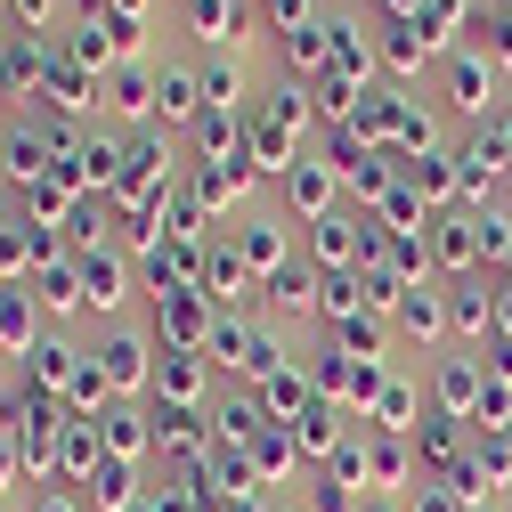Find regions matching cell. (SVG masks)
I'll list each match as a JSON object with an SVG mask.
<instances>
[{"mask_svg": "<svg viewBox=\"0 0 512 512\" xmlns=\"http://www.w3.org/2000/svg\"><path fill=\"white\" fill-rule=\"evenodd\" d=\"M90 366L106 374L114 407H147V399H155L163 342H155V326H131V317H114V326H98V342H90Z\"/></svg>", "mask_w": 512, "mask_h": 512, "instance_id": "6da1fadb", "label": "cell"}, {"mask_svg": "<svg viewBox=\"0 0 512 512\" xmlns=\"http://www.w3.org/2000/svg\"><path fill=\"white\" fill-rule=\"evenodd\" d=\"M0 431L17 439L25 480H33V488H49V480H57V439H66V407L17 382V391H0Z\"/></svg>", "mask_w": 512, "mask_h": 512, "instance_id": "7a4b0ae2", "label": "cell"}, {"mask_svg": "<svg viewBox=\"0 0 512 512\" xmlns=\"http://www.w3.org/2000/svg\"><path fill=\"white\" fill-rule=\"evenodd\" d=\"M334 163V179H342V196L358 204V212H374L382 196H391V187L407 179V155L399 147H366L358 131H326V147H317Z\"/></svg>", "mask_w": 512, "mask_h": 512, "instance_id": "3957f363", "label": "cell"}, {"mask_svg": "<svg viewBox=\"0 0 512 512\" xmlns=\"http://www.w3.org/2000/svg\"><path fill=\"white\" fill-rule=\"evenodd\" d=\"M504 66L496 57H480L472 41L456 49V57H439V114H456V122H472V131H488V114L504 106Z\"/></svg>", "mask_w": 512, "mask_h": 512, "instance_id": "277c9868", "label": "cell"}, {"mask_svg": "<svg viewBox=\"0 0 512 512\" xmlns=\"http://www.w3.org/2000/svg\"><path fill=\"white\" fill-rule=\"evenodd\" d=\"M391 366H399V358H350V350H334V342H317V350H309V382H317V399L342 407V415H358V423H366V407L382 399Z\"/></svg>", "mask_w": 512, "mask_h": 512, "instance_id": "5b68a950", "label": "cell"}, {"mask_svg": "<svg viewBox=\"0 0 512 512\" xmlns=\"http://www.w3.org/2000/svg\"><path fill=\"white\" fill-rule=\"evenodd\" d=\"M74 269H82V301H90L98 326H114V317L131 309V293H147V285H139V261H131L122 244H90V252H74Z\"/></svg>", "mask_w": 512, "mask_h": 512, "instance_id": "8992f818", "label": "cell"}, {"mask_svg": "<svg viewBox=\"0 0 512 512\" xmlns=\"http://www.w3.org/2000/svg\"><path fill=\"white\" fill-rule=\"evenodd\" d=\"M147 415H155V456H163V472H196L204 456H212V407H171V399H147Z\"/></svg>", "mask_w": 512, "mask_h": 512, "instance_id": "52a82bcc", "label": "cell"}, {"mask_svg": "<svg viewBox=\"0 0 512 512\" xmlns=\"http://www.w3.org/2000/svg\"><path fill=\"white\" fill-rule=\"evenodd\" d=\"M431 277L439 285H472V277H488V252H480V212H439L431 220Z\"/></svg>", "mask_w": 512, "mask_h": 512, "instance_id": "ba28073f", "label": "cell"}, {"mask_svg": "<svg viewBox=\"0 0 512 512\" xmlns=\"http://www.w3.org/2000/svg\"><path fill=\"white\" fill-rule=\"evenodd\" d=\"M423 391H431V415H456V423H480V399H488V374L472 350H439L423 366Z\"/></svg>", "mask_w": 512, "mask_h": 512, "instance_id": "9c48e42d", "label": "cell"}, {"mask_svg": "<svg viewBox=\"0 0 512 512\" xmlns=\"http://www.w3.org/2000/svg\"><path fill=\"white\" fill-rule=\"evenodd\" d=\"M277 204H285V220H293V228H317L326 212H342L350 196H342V179H334V163H326V155H301V163L277 179Z\"/></svg>", "mask_w": 512, "mask_h": 512, "instance_id": "30bf717a", "label": "cell"}, {"mask_svg": "<svg viewBox=\"0 0 512 512\" xmlns=\"http://www.w3.org/2000/svg\"><path fill=\"white\" fill-rule=\"evenodd\" d=\"M228 244H236V261L261 277V285H269L285 261H301V236H293V220H285V212H244V220L228 228Z\"/></svg>", "mask_w": 512, "mask_h": 512, "instance_id": "8fae6325", "label": "cell"}, {"mask_svg": "<svg viewBox=\"0 0 512 512\" xmlns=\"http://www.w3.org/2000/svg\"><path fill=\"white\" fill-rule=\"evenodd\" d=\"M212 301H204V285H171V293H147V326H155V342L163 350H204V334H212Z\"/></svg>", "mask_w": 512, "mask_h": 512, "instance_id": "7c38bea8", "label": "cell"}, {"mask_svg": "<svg viewBox=\"0 0 512 512\" xmlns=\"http://www.w3.org/2000/svg\"><path fill=\"white\" fill-rule=\"evenodd\" d=\"M98 114H114V131L131 139V131H155V114H163V98H155V57H122V66L106 74V106Z\"/></svg>", "mask_w": 512, "mask_h": 512, "instance_id": "4fadbf2b", "label": "cell"}, {"mask_svg": "<svg viewBox=\"0 0 512 512\" xmlns=\"http://www.w3.org/2000/svg\"><path fill=\"white\" fill-rule=\"evenodd\" d=\"M179 9V25L196 33V49L212 57V49H244L252 33H261V9L252 0H171Z\"/></svg>", "mask_w": 512, "mask_h": 512, "instance_id": "5bb4252c", "label": "cell"}, {"mask_svg": "<svg viewBox=\"0 0 512 512\" xmlns=\"http://www.w3.org/2000/svg\"><path fill=\"white\" fill-rule=\"evenodd\" d=\"M423 66H439L431 33H423L415 17H382V25H374V74L391 82V90H407V82H423Z\"/></svg>", "mask_w": 512, "mask_h": 512, "instance_id": "9a60e30c", "label": "cell"}, {"mask_svg": "<svg viewBox=\"0 0 512 512\" xmlns=\"http://www.w3.org/2000/svg\"><path fill=\"white\" fill-rule=\"evenodd\" d=\"M155 98H163L155 131L187 139V131L204 122V66H196V57H163V66H155Z\"/></svg>", "mask_w": 512, "mask_h": 512, "instance_id": "2e32d148", "label": "cell"}, {"mask_svg": "<svg viewBox=\"0 0 512 512\" xmlns=\"http://www.w3.org/2000/svg\"><path fill=\"white\" fill-rule=\"evenodd\" d=\"M82 358H90L82 342H66V334L49 326V334L33 342V358L17 366V382H25V391H41V399H57V407H66V391H74V374H82Z\"/></svg>", "mask_w": 512, "mask_h": 512, "instance_id": "e0dca14e", "label": "cell"}, {"mask_svg": "<svg viewBox=\"0 0 512 512\" xmlns=\"http://www.w3.org/2000/svg\"><path fill=\"white\" fill-rule=\"evenodd\" d=\"M512 179V155L488 139V131H472V139H456V187H464V212H488V196Z\"/></svg>", "mask_w": 512, "mask_h": 512, "instance_id": "ac0fdd59", "label": "cell"}, {"mask_svg": "<svg viewBox=\"0 0 512 512\" xmlns=\"http://www.w3.org/2000/svg\"><path fill=\"white\" fill-rule=\"evenodd\" d=\"M179 187H187V196L212 212V228H220V212H244V196L261 187V171H252V163H187Z\"/></svg>", "mask_w": 512, "mask_h": 512, "instance_id": "d6986e66", "label": "cell"}, {"mask_svg": "<svg viewBox=\"0 0 512 512\" xmlns=\"http://www.w3.org/2000/svg\"><path fill=\"white\" fill-rule=\"evenodd\" d=\"M447 342H456V350H488L496 342V285L488 277L447 285Z\"/></svg>", "mask_w": 512, "mask_h": 512, "instance_id": "ffe728a7", "label": "cell"}, {"mask_svg": "<svg viewBox=\"0 0 512 512\" xmlns=\"http://www.w3.org/2000/svg\"><path fill=\"white\" fill-rule=\"evenodd\" d=\"M391 334H399V342H423V350L447 342V285H439V277H431V285H407V293L391 301Z\"/></svg>", "mask_w": 512, "mask_h": 512, "instance_id": "44dd1931", "label": "cell"}, {"mask_svg": "<svg viewBox=\"0 0 512 512\" xmlns=\"http://www.w3.org/2000/svg\"><path fill=\"white\" fill-rule=\"evenodd\" d=\"M407 447H415L423 480H447V472L472 456V423H456V415H423V423L407 431Z\"/></svg>", "mask_w": 512, "mask_h": 512, "instance_id": "7402d4cb", "label": "cell"}, {"mask_svg": "<svg viewBox=\"0 0 512 512\" xmlns=\"http://www.w3.org/2000/svg\"><path fill=\"white\" fill-rule=\"evenodd\" d=\"M57 66V33H9V57H0V98H41Z\"/></svg>", "mask_w": 512, "mask_h": 512, "instance_id": "603a6c76", "label": "cell"}, {"mask_svg": "<svg viewBox=\"0 0 512 512\" xmlns=\"http://www.w3.org/2000/svg\"><path fill=\"white\" fill-rule=\"evenodd\" d=\"M423 415H431V391H423V374H415V366H391L382 399L366 407V431H399V439H407Z\"/></svg>", "mask_w": 512, "mask_h": 512, "instance_id": "cb8c5ba5", "label": "cell"}, {"mask_svg": "<svg viewBox=\"0 0 512 512\" xmlns=\"http://www.w3.org/2000/svg\"><path fill=\"white\" fill-rule=\"evenodd\" d=\"M204 301H212L220 317H252V301H261V277L236 261V244H212V261H204Z\"/></svg>", "mask_w": 512, "mask_h": 512, "instance_id": "d4e9b609", "label": "cell"}, {"mask_svg": "<svg viewBox=\"0 0 512 512\" xmlns=\"http://www.w3.org/2000/svg\"><path fill=\"white\" fill-rule=\"evenodd\" d=\"M252 399H261V415L277 423V431H293L309 407H317V382H309V358H293V366H277L269 382H252Z\"/></svg>", "mask_w": 512, "mask_h": 512, "instance_id": "484cf974", "label": "cell"}, {"mask_svg": "<svg viewBox=\"0 0 512 512\" xmlns=\"http://www.w3.org/2000/svg\"><path fill=\"white\" fill-rule=\"evenodd\" d=\"M0 163H9L17 196H25L33 179H49V171H57V155H49V131H41V114H17L9 131H0Z\"/></svg>", "mask_w": 512, "mask_h": 512, "instance_id": "4316f807", "label": "cell"}, {"mask_svg": "<svg viewBox=\"0 0 512 512\" xmlns=\"http://www.w3.org/2000/svg\"><path fill=\"white\" fill-rule=\"evenodd\" d=\"M212 358L204 350H163V366H155V399H171V407H212Z\"/></svg>", "mask_w": 512, "mask_h": 512, "instance_id": "83f0119b", "label": "cell"}, {"mask_svg": "<svg viewBox=\"0 0 512 512\" xmlns=\"http://www.w3.org/2000/svg\"><path fill=\"white\" fill-rule=\"evenodd\" d=\"M49 334V317H41V301H33V285H0V358H33V342Z\"/></svg>", "mask_w": 512, "mask_h": 512, "instance_id": "f1b7e54d", "label": "cell"}, {"mask_svg": "<svg viewBox=\"0 0 512 512\" xmlns=\"http://www.w3.org/2000/svg\"><path fill=\"white\" fill-rule=\"evenodd\" d=\"M350 423H358V415H342V407H326V399H317V407H309V415L293 423V447H301V464H309V472H326V464L342 456Z\"/></svg>", "mask_w": 512, "mask_h": 512, "instance_id": "f546056e", "label": "cell"}, {"mask_svg": "<svg viewBox=\"0 0 512 512\" xmlns=\"http://www.w3.org/2000/svg\"><path fill=\"white\" fill-rule=\"evenodd\" d=\"M179 147H187V163H252L244 155V114H220V106H204V122Z\"/></svg>", "mask_w": 512, "mask_h": 512, "instance_id": "4dcf8cb0", "label": "cell"}, {"mask_svg": "<svg viewBox=\"0 0 512 512\" xmlns=\"http://www.w3.org/2000/svg\"><path fill=\"white\" fill-rule=\"evenodd\" d=\"M326 41H334V74H350V82H382V74H374V25H366V17L326 9Z\"/></svg>", "mask_w": 512, "mask_h": 512, "instance_id": "1f68e13d", "label": "cell"}, {"mask_svg": "<svg viewBox=\"0 0 512 512\" xmlns=\"http://www.w3.org/2000/svg\"><path fill=\"white\" fill-rule=\"evenodd\" d=\"M33 285V301H41V317L49 326H66V317H90V301H82V269H74V252L66 261H49L41 277H25Z\"/></svg>", "mask_w": 512, "mask_h": 512, "instance_id": "d6a6232c", "label": "cell"}, {"mask_svg": "<svg viewBox=\"0 0 512 512\" xmlns=\"http://www.w3.org/2000/svg\"><path fill=\"white\" fill-rule=\"evenodd\" d=\"M317 285H326V277H317L309 261H285L261 285V317H317Z\"/></svg>", "mask_w": 512, "mask_h": 512, "instance_id": "836d02e7", "label": "cell"}, {"mask_svg": "<svg viewBox=\"0 0 512 512\" xmlns=\"http://www.w3.org/2000/svg\"><path fill=\"white\" fill-rule=\"evenodd\" d=\"M98 439H106V456L147 464V456H155V415H147V407H106V415H98Z\"/></svg>", "mask_w": 512, "mask_h": 512, "instance_id": "e575fe53", "label": "cell"}, {"mask_svg": "<svg viewBox=\"0 0 512 512\" xmlns=\"http://www.w3.org/2000/svg\"><path fill=\"white\" fill-rule=\"evenodd\" d=\"M399 114H407V90L374 82V90L358 98V114H350V131H358L366 147H399Z\"/></svg>", "mask_w": 512, "mask_h": 512, "instance_id": "d590c367", "label": "cell"}, {"mask_svg": "<svg viewBox=\"0 0 512 512\" xmlns=\"http://www.w3.org/2000/svg\"><path fill=\"white\" fill-rule=\"evenodd\" d=\"M407 187L431 204V212H456L464 204V187H456V147H439V155H415L407 163Z\"/></svg>", "mask_w": 512, "mask_h": 512, "instance_id": "8d00e7d4", "label": "cell"}, {"mask_svg": "<svg viewBox=\"0 0 512 512\" xmlns=\"http://www.w3.org/2000/svg\"><path fill=\"white\" fill-rule=\"evenodd\" d=\"M82 504H90V512H139V504H147V488H139V464L106 456V464H98V480L82 488Z\"/></svg>", "mask_w": 512, "mask_h": 512, "instance_id": "74e56055", "label": "cell"}, {"mask_svg": "<svg viewBox=\"0 0 512 512\" xmlns=\"http://www.w3.org/2000/svg\"><path fill=\"white\" fill-rule=\"evenodd\" d=\"M244 456H252V480H261L269 496H277V488H285L293 472H309V464H301V447H293V431H277V423H269L261 439H252Z\"/></svg>", "mask_w": 512, "mask_h": 512, "instance_id": "f35d334b", "label": "cell"}, {"mask_svg": "<svg viewBox=\"0 0 512 512\" xmlns=\"http://www.w3.org/2000/svg\"><path fill=\"white\" fill-rule=\"evenodd\" d=\"M261 431H269V415H261V399H252V391L212 399V439H220V447H252Z\"/></svg>", "mask_w": 512, "mask_h": 512, "instance_id": "ab89813d", "label": "cell"}, {"mask_svg": "<svg viewBox=\"0 0 512 512\" xmlns=\"http://www.w3.org/2000/svg\"><path fill=\"white\" fill-rule=\"evenodd\" d=\"M204 66V106H220V114H244L252 98H244V57L236 49H212V57H196Z\"/></svg>", "mask_w": 512, "mask_h": 512, "instance_id": "60d3db41", "label": "cell"}, {"mask_svg": "<svg viewBox=\"0 0 512 512\" xmlns=\"http://www.w3.org/2000/svg\"><path fill=\"white\" fill-rule=\"evenodd\" d=\"M366 309H374V301H366V277H358V269L317 285V326H326V334H334V326H350V317H366Z\"/></svg>", "mask_w": 512, "mask_h": 512, "instance_id": "b9f144b4", "label": "cell"}, {"mask_svg": "<svg viewBox=\"0 0 512 512\" xmlns=\"http://www.w3.org/2000/svg\"><path fill=\"white\" fill-rule=\"evenodd\" d=\"M439 147H447V114L423 106V98H407V114H399V155L415 163V155H439Z\"/></svg>", "mask_w": 512, "mask_h": 512, "instance_id": "7bdbcfd3", "label": "cell"}, {"mask_svg": "<svg viewBox=\"0 0 512 512\" xmlns=\"http://www.w3.org/2000/svg\"><path fill=\"white\" fill-rule=\"evenodd\" d=\"M326 342H334V350H350V358H391V342H399V334H391V317H382V309H366V317H350V326H334Z\"/></svg>", "mask_w": 512, "mask_h": 512, "instance_id": "ee69618b", "label": "cell"}, {"mask_svg": "<svg viewBox=\"0 0 512 512\" xmlns=\"http://www.w3.org/2000/svg\"><path fill=\"white\" fill-rule=\"evenodd\" d=\"M472 49H480V57H496V66L512 74V0L480 9V25H472Z\"/></svg>", "mask_w": 512, "mask_h": 512, "instance_id": "f6af8a7d", "label": "cell"}, {"mask_svg": "<svg viewBox=\"0 0 512 512\" xmlns=\"http://www.w3.org/2000/svg\"><path fill=\"white\" fill-rule=\"evenodd\" d=\"M252 9H261V33H269V41H293L301 25H317V17H326L317 0H252Z\"/></svg>", "mask_w": 512, "mask_h": 512, "instance_id": "bcb514c9", "label": "cell"}, {"mask_svg": "<svg viewBox=\"0 0 512 512\" xmlns=\"http://www.w3.org/2000/svg\"><path fill=\"white\" fill-rule=\"evenodd\" d=\"M0 9H9V33H49L74 17V0H0Z\"/></svg>", "mask_w": 512, "mask_h": 512, "instance_id": "7dc6e473", "label": "cell"}, {"mask_svg": "<svg viewBox=\"0 0 512 512\" xmlns=\"http://www.w3.org/2000/svg\"><path fill=\"white\" fill-rule=\"evenodd\" d=\"M366 496L358 488H342V480H326V472H309V488H301V512H358Z\"/></svg>", "mask_w": 512, "mask_h": 512, "instance_id": "c3c4849f", "label": "cell"}, {"mask_svg": "<svg viewBox=\"0 0 512 512\" xmlns=\"http://www.w3.org/2000/svg\"><path fill=\"white\" fill-rule=\"evenodd\" d=\"M407 512H464V496L447 488V480H415V496H407Z\"/></svg>", "mask_w": 512, "mask_h": 512, "instance_id": "681fc988", "label": "cell"}, {"mask_svg": "<svg viewBox=\"0 0 512 512\" xmlns=\"http://www.w3.org/2000/svg\"><path fill=\"white\" fill-rule=\"evenodd\" d=\"M25 512H90V504H82L74 488H33V504H25Z\"/></svg>", "mask_w": 512, "mask_h": 512, "instance_id": "f907efd6", "label": "cell"}, {"mask_svg": "<svg viewBox=\"0 0 512 512\" xmlns=\"http://www.w3.org/2000/svg\"><path fill=\"white\" fill-rule=\"evenodd\" d=\"M472 358H480L488 382H512V342H488V350H472Z\"/></svg>", "mask_w": 512, "mask_h": 512, "instance_id": "816d5d0a", "label": "cell"}, {"mask_svg": "<svg viewBox=\"0 0 512 512\" xmlns=\"http://www.w3.org/2000/svg\"><path fill=\"white\" fill-rule=\"evenodd\" d=\"M0 488H25V456H17L9 431H0Z\"/></svg>", "mask_w": 512, "mask_h": 512, "instance_id": "f5cc1de1", "label": "cell"}, {"mask_svg": "<svg viewBox=\"0 0 512 512\" xmlns=\"http://www.w3.org/2000/svg\"><path fill=\"white\" fill-rule=\"evenodd\" d=\"M488 139H496V147H504V155H512V90H504V106H496V114H488Z\"/></svg>", "mask_w": 512, "mask_h": 512, "instance_id": "db71d44e", "label": "cell"}, {"mask_svg": "<svg viewBox=\"0 0 512 512\" xmlns=\"http://www.w3.org/2000/svg\"><path fill=\"white\" fill-rule=\"evenodd\" d=\"M488 285H496V342H512V285L504 277H488Z\"/></svg>", "mask_w": 512, "mask_h": 512, "instance_id": "11a10c76", "label": "cell"}, {"mask_svg": "<svg viewBox=\"0 0 512 512\" xmlns=\"http://www.w3.org/2000/svg\"><path fill=\"white\" fill-rule=\"evenodd\" d=\"M358 512H407V496H366Z\"/></svg>", "mask_w": 512, "mask_h": 512, "instance_id": "9f6ffc18", "label": "cell"}, {"mask_svg": "<svg viewBox=\"0 0 512 512\" xmlns=\"http://www.w3.org/2000/svg\"><path fill=\"white\" fill-rule=\"evenodd\" d=\"M423 9V0H382V17H415Z\"/></svg>", "mask_w": 512, "mask_h": 512, "instance_id": "6f0895ef", "label": "cell"}, {"mask_svg": "<svg viewBox=\"0 0 512 512\" xmlns=\"http://www.w3.org/2000/svg\"><path fill=\"white\" fill-rule=\"evenodd\" d=\"M9 196H17V179H9V163H0V204H9Z\"/></svg>", "mask_w": 512, "mask_h": 512, "instance_id": "680465c9", "label": "cell"}, {"mask_svg": "<svg viewBox=\"0 0 512 512\" xmlns=\"http://www.w3.org/2000/svg\"><path fill=\"white\" fill-rule=\"evenodd\" d=\"M269 512H301V496H277V504H269Z\"/></svg>", "mask_w": 512, "mask_h": 512, "instance_id": "91938a15", "label": "cell"}, {"mask_svg": "<svg viewBox=\"0 0 512 512\" xmlns=\"http://www.w3.org/2000/svg\"><path fill=\"white\" fill-rule=\"evenodd\" d=\"M496 277H504V285H512V252H504V269H496Z\"/></svg>", "mask_w": 512, "mask_h": 512, "instance_id": "94428289", "label": "cell"}, {"mask_svg": "<svg viewBox=\"0 0 512 512\" xmlns=\"http://www.w3.org/2000/svg\"><path fill=\"white\" fill-rule=\"evenodd\" d=\"M464 512H496V504H464Z\"/></svg>", "mask_w": 512, "mask_h": 512, "instance_id": "6125c7cd", "label": "cell"}, {"mask_svg": "<svg viewBox=\"0 0 512 512\" xmlns=\"http://www.w3.org/2000/svg\"><path fill=\"white\" fill-rule=\"evenodd\" d=\"M0 57H9V33H0Z\"/></svg>", "mask_w": 512, "mask_h": 512, "instance_id": "be15d7a7", "label": "cell"}, {"mask_svg": "<svg viewBox=\"0 0 512 512\" xmlns=\"http://www.w3.org/2000/svg\"><path fill=\"white\" fill-rule=\"evenodd\" d=\"M0 131H9V114H0Z\"/></svg>", "mask_w": 512, "mask_h": 512, "instance_id": "e7e4bbea", "label": "cell"}, {"mask_svg": "<svg viewBox=\"0 0 512 512\" xmlns=\"http://www.w3.org/2000/svg\"><path fill=\"white\" fill-rule=\"evenodd\" d=\"M488 9H496V0H488Z\"/></svg>", "mask_w": 512, "mask_h": 512, "instance_id": "03108f58", "label": "cell"}, {"mask_svg": "<svg viewBox=\"0 0 512 512\" xmlns=\"http://www.w3.org/2000/svg\"><path fill=\"white\" fill-rule=\"evenodd\" d=\"M504 187H512V179H504Z\"/></svg>", "mask_w": 512, "mask_h": 512, "instance_id": "003e7915", "label": "cell"}]
</instances>
